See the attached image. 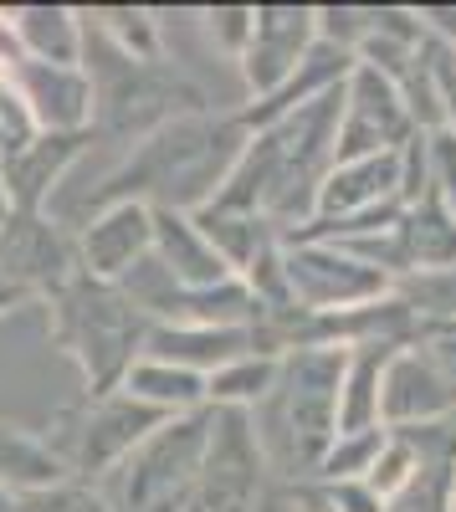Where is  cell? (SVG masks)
Returning a JSON list of instances; mask_svg holds the SVG:
<instances>
[{"label": "cell", "instance_id": "obj_5", "mask_svg": "<svg viewBox=\"0 0 456 512\" xmlns=\"http://www.w3.org/2000/svg\"><path fill=\"white\" fill-rule=\"evenodd\" d=\"M164 425V415H154L149 405L129 400L123 390H108V395H88L77 410L62 415V436L52 441V451L62 456L67 477L77 482H103L113 466H123L134 456V446H144L154 431Z\"/></svg>", "mask_w": 456, "mask_h": 512}, {"label": "cell", "instance_id": "obj_12", "mask_svg": "<svg viewBox=\"0 0 456 512\" xmlns=\"http://www.w3.org/2000/svg\"><path fill=\"white\" fill-rule=\"evenodd\" d=\"M6 88L26 108L36 134H93V82L82 67H57V62H31L11 57Z\"/></svg>", "mask_w": 456, "mask_h": 512}, {"label": "cell", "instance_id": "obj_20", "mask_svg": "<svg viewBox=\"0 0 456 512\" xmlns=\"http://www.w3.org/2000/svg\"><path fill=\"white\" fill-rule=\"evenodd\" d=\"M395 344H359L344 354V379H339V436L354 431H385L380 425V374L390 364Z\"/></svg>", "mask_w": 456, "mask_h": 512}, {"label": "cell", "instance_id": "obj_10", "mask_svg": "<svg viewBox=\"0 0 456 512\" xmlns=\"http://www.w3.org/2000/svg\"><path fill=\"white\" fill-rule=\"evenodd\" d=\"M72 246L82 277L118 287L154 251V210L139 200H108L72 226Z\"/></svg>", "mask_w": 456, "mask_h": 512}, {"label": "cell", "instance_id": "obj_26", "mask_svg": "<svg viewBox=\"0 0 456 512\" xmlns=\"http://www.w3.org/2000/svg\"><path fill=\"white\" fill-rule=\"evenodd\" d=\"M385 436L390 431H354V436H334V446L323 451L318 461V482H364L369 477V466L380 461L385 451Z\"/></svg>", "mask_w": 456, "mask_h": 512}, {"label": "cell", "instance_id": "obj_35", "mask_svg": "<svg viewBox=\"0 0 456 512\" xmlns=\"http://www.w3.org/2000/svg\"><path fill=\"white\" fill-rule=\"evenodd\" d=\"M0 512H16V492L11 487H0Z\"/></svg>", "mask_w": 456, "mask_h": 512}, {"label": "cell", "instance_id": "obj_11", "mask_svg": "<svg viewBox=\"0 0 456 512\" xmlns=\"http://www.w3.org/2000/svg\"><path fill=\"white\" fill-rule=\"evenodd\" d=\"M313 41H318L313 6H252V36H246V47L236 57L246 93L257 103L272 98L313 52Z\"/></svg>", "mask_w": 456, "mask_h": 512}, {"label": "cell", "instance_id": "obj_1", "mask_svg": "<svg viewBox=\"0 0 456 512\" xmlns=\"http://www.w3.org/2000/svg\"><path fill=\"white\" fill-rule=\"evenodd\" d=\"M246 139H252V128L241 123V113H180L123 149V159L93 185V210L108 200H139L149 210L195 216L221 195Z\"/></svg>", "mask_w": 456, "mask_h": 512}, {"label": "cell", "instance_id": "obj_6", "mask_svg": "<svg viewBox=\"0 0 456 512\" xmlns=\"http://www.w3.org/2000/svg\"><path fill=\"white\" fill-rule=\"evenodd\" d=\"M267 461L246 410H205V461L190 512H262Z\"/></svg>", "mask_w": 456, "mask_h": 512}, {"label": "cell", "instance_id": "obj_31", "mask_svg": "<svg viewBox=\"0 0 456 512\" xmlns=\"http://www.w3.org/2000/svg\"><path fill=\"white\" fill-rule=\"evenodd\" d=\"M416 349L451 379V390H456V323H421Z\"/></svg>", "mask_w": 456, "mask_h": 512}, {"label": "cell", "instance_id": "obj_23", "mask_svg": "<svg viewBox=\"0 0 456 512\" xmlns=\"http://www.w3.org/2000/svg\"><path fill=\"white\" fill-rule=\"evenodd\" d=\"M195 226L205 231V241H211L216 256L231 267V277H241L267 246H277V231L262 216H236V210L205 205V210H195Z\"/></svg>", "mask_w": 456, "mask_h": 512}, {"label": "cell", "instance_id": "obj_22", "mask_svg": "<svg viewBox=\"0 0 456 512\" xmlns=\"http://www.w3.org/2000/svg\"><path fill=\"white\" fill-rule=\"evenodd\" d=\"M67 477L62 456L52 451L47 436L26 431V425L0 420V487L11 492H31V487H52Z\"/></svg>", "mask_w": 456, "mask_h": 512}, {"label": "cell", "instance_id": "obj_8", "mask_svg": "<svg viewBox=\"0 0 456 512\" xmlns=\"http://www.w3.org/2000/svg\"><path fill=\"white\" fill-rule=\"evenodd\" d=\"M416 139L395 82L380 77L375 67L354 62L344 77V113H339V139H334V164L344 159H369V154H395Z\"/></svg>", "mask_w": 456, "mask_h": 512}, {"label": "cell", "instance_id": "obj_17", "mask_svg": "<svg viewBox=\"0 0 456 512\" xmlns=\"http://www.w3.org/2000/svg\"><path fill=\"white\" fill-rule=\"evenodd\" d=\"M149 256L185 292L216 287V282L231 277V267L216 256V246L205 241V231L195 226V216H185V210H154V251Z\"/></svg>", "mask_w": 456, "mask_h": 512}, {"label": "cell", "instance_id": "obj_21", "mask_svg": "<svg viewBox=\"0 0 456 512\" xmlns=\"http://www.w3.org/2000/svg\"><path fill=\"white\" fill-rule=\"evenodd\" d=\"M400 236H405L410 272H446V267H456V216L436 195H421L416 205L405 210Z\"/></svg>", "mask_w": 456, "mask_h": 512}, {"label": "cell", "instance_id": "obj_33", "mask_svg": "<svg viewBox=\"0 0 456 512\" xmlns=\"http://www.w3.org/2000/svg\"><path fill=\"white\" fill-rule=\"evenodd\" d=\"M16 308H31V297H26L21 287H11L6 277H0V318H11Z\"/></svg>", "mask_w": 456, "mask_h": 512}, {"label": "cell", "instance_id": "obj_25", "mask_svg": "<svg viewBox=\"0 0 456 512\" xmlns=\"http://www.w3.org/2000/svg\"><path fill=\"white\" fill-rule=\"evenodd\" d=\"M395 297L416 313V323H456V267L410 272L395 282Z\"/></svg>", "mask_w": 456, "mask_h": 512}, {"label": "cell", "instance_id": "obj_32", "mask_svg": "<svg viewBox=\"0 0 456 512\" xmlns=\"http://www.w3.org/2000/svg\"><path fill=\"white\" fill-rule=\"evenodd\" d=\"M323 507L328 512H385L369 482H323Z\"/></svg>", "mask_w": 456, "mask_h": 512}, {"label": "cell", "instance_id": "obj_27", "mask_svg": "<svg viewBox=\"0 0 456 512\" xmlns=\"http://www.w3.org/2000/svg\"><path fill=\"white\" fill-rule=\"evenodd\" d=\"M16 512H113L103 487L93 482H77V477H62L52 487H31V492H16Z\"/></svg>", "mask_w": 456, "mask_h": 512}, {"label": "cell", "instance_id": "obj_19", "mask_svg": "<svg viewBox=\"0 0 456 512\" xmlns=\"http://www.w3.org/2000/svg\"><path fill=\"white\" fill-rule=\"evenodd\" d=\"M118 390L129 395V400H139V405H149V410L164 415V420L205 410V379L190 374V369L164 364V359H149V354H139V359L129 364V374H123Z\"/></svg>", "mask_w": 456, "mask_h": 512}, {"label": "cell", "instance_id": "obj_4", "mask_svg": "<svg viewBox=\"0 0 456 512\" xmlns=\"http://www.w3.org/2000/svg\"><path fill=\"white\" fill-rule=\"evenodd\" d=\"M205 461V410L175 415L98 482L113 512H190Z\"/></svg>", "mask_w": 456, "mask_h": 512}, {"label": "cell", "instance_id": "obj_16", "mask_svg": "<svg viewBox=\"0 0 456 512\" xmlns=\"http://www.w3.org/2000/svg\"><path fill=\"white\" fill-rule=\"evenodd\" d=\"M144 354L164 359L175 369L190 374H216L221 364L241 359V354H257V338L246 328H205V323H149L144 333Z\"/></svg>", "mask_w": 456, "mask_h": 512}, {"label": "cell", "instance_id": "obj_2", "mask_svg": "<svg viewBox=\"0 0 456 512\" xmlns=\"http://www.w3.org/2000/svg\"><path fill=\"white\" fill-rule=\"evenodd\" d=\"M349 349H293L277 364L272 395L246 410L277 482H303L318 472L323 451L339 436V379Z\"/></svg>", "mask_w": 456, "mask_h": 512}, {"label": "cell", "instance_id": "obj_24", "mask_svg": "<svg viewBox=\"0 0 456 512\" xmlns=\"http://www.w3.org/2000/svg\"><path fill=\"white\" fill-rule=\"evenodd\" d=\"M277 364L282 359L272 354H241L216 374H205V410H257L277 384Z\"/></svg>", "mask_w": 456, "mask_h": 512}, {"label": "cell", "instance_id": "obj_7", "mask_svg": "<svg viewBox=\"0 0 456 512\" xmlns=\"http://www.w3.org/2000/svg\"><path fill=\"white\" fill-rule=\"evenodd\" d=\"M282 277H287V303L303 313H354L364 303H380L395 292V282L359 256L328 241H282Z\"/></svg>", "mask_w": 456, "mask_h": 512}, {"label": "cell", "instance_id": "obj_34", "mask_svg": "<svg viewBox=\"0 0 456 512\" xmlns=\"http://www.w3.org/2000/svg\"><path fill=\"white\" fill-rule=\"evenodd\" d=\"M11 216H16V210H11V195H6V175H0V236H6Z\"/></svg>", "mask_w": 456, "mask_h": 512}, {"label": "cell", "instance_id": "obj_29", "mask_svg": "<svg viewBox=\"0 0 456 512\" xmlns=\"http://www.w3.org/2000/svg\"><path fill=\"white\" fill-rule=\"evenodd\" d=\"M426 164H431V195L456 216V134L451 128L426 134Z\"/></svg>", "mask_w": 456, "mask_h": 512}, {"label": "cell", "instance_id": "obj_9", "mask_svg": "<svg viewBox=\"0 0 456 512\" xmlns=\"http://www.w3.org/2000/svg\"><path fill=\"white\" fill-rule=\"evenodd\" d=\"M0 277L11 287H21L31 303L47 297L77 277V246H72V226H62L47 210H16L6 236H0Z\"/></svg>", "mask_w": 456, "mask_h": 512}, {"label": "cell", "instance_id": "obj_30", "mask_svg": "<svg viewBox=\"0 0 456 512\" xmlns=\"http://www.w3.org/2000/svg\"><path fill=\"white\" fill-rule=\"evenodd\" d=\"M205 31L226 57H241L246 36H252V6H211L205 11Z\"/></svg>", "mask_w": 456, "mask_h": 512}, {"label": "cell", "instance_id": "obj_13", "mask_svg": "<svg viewBox=\"0 0 456 512\" xmlns=\"http://www.w3.org/2000/svg\"><path fill=\"white\" fill-rule=\"evenodd\" d=\"M456 410V390L451 379L416 349L405 344L390 354L385 374H380V425L385 431H405V425H436Z\"/></svg>", "mask_w": 456, "mask_h": 512}, {"label": "cell", "instance_id": "obj_14", "mask_svg": "<svg viewBox=\"0 0 456 512\" xmlns=\"http://www.w3.org/2000/svg\"><path fill=\"white\" fill-rule=\"evenodd\" d=\"M88 144H93V134H36L26 149L0 159L11 210H52V195L72 175V164L88 154Z\"/></svg>", "mask_w": 456, "mask_h": 512}, {"label": "cell", "instance_id": "obj_15", "mask_svg": "<svg viewBox=\"0 0 456 512\" xmlns=\"http://www.w3.org/2000/svg\"><path fill=\"white\" fill-rule=\"evenodd\" d=\"M380 205H400V149L334 164L318 185L313 221H349V216H364V210H380Z\"/></svg>", "mask_w": 456, "mask_h": 512}, {"label": "cell", "instance_id": "obj_18", "mask_svg": "<svg viewBox=\"0 0 456 512\" xmlns=\"http://www.w3.org/2000/svg\"><path fill=\"white\" fill-rule=\"evenodd\" d=\"M11 47L31 62L82 67V11L72 6H16L0 16Z\"/></svg>", "mask_w": 456, "mask_h": 512}, {"label": "cell", "instance_id": "obj_28", "mask_svg": "<svg viewBox=\"0 0 456 512\" xmlns=\"http://www.w3.org/2000/svg\"><path fill=\"white\" fill-rule=\"evenodd\" d=\"M416 472H421V456L410 451L400 436H385V451H380V461H375V466H369V477H364V482L375 487V497L390 507V502L410 487V477H416Z\"/></svg>", "mask_w": 456, "mask_h": 512}, {"label": "cell", "instance_id": "obj_3", "mask_svg": "<svg viewBox=\"0 0 456 512\" xmlns=\"http://www.w3.org/2000/svg\"><path fill=\"white\" fill-rule=\"evenodd\" d=\"M41 308H47V323H52V344L72 359V369L88 384V395L118 390L129 364L144 354L149 318L113 282H93L77 272Z\"/></svg>", "mask_w": 456, "mask_h": 512}]
</instances>
